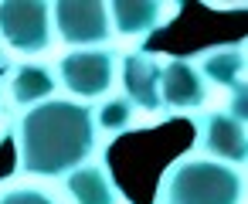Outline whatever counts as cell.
<instances>
[{"mask_svg":"<svg viewBox=\"0 0 248 204\" xmlns=\"http://www.w3.org/2000/svg\"><path fill=\"white\" fill-rule=\"evenodd\" d=\"M116 68H119V55L112 48H72L58 58L55 78L72 92L75 102H89L109 95L116 82Z\"/></svg>","mask_w":248,"mask_h":204,"instance_id":"3957f363","label":"cell"},{"mask_svg":"<svg viewBox=\"0 0 248 204\" xmlns=\"http://www.w3.org/2000/svg\"><path fill=\"white\" fill-rule=\"evenodd\" d=\"M160 204H245V177L238 167L187 157L163 173Z\"/></svg>","mask_w":248,"mask_h":204,"instance_id":"7a4b0ae2","label":"cell"},{"mask_svg":"<svg viewBox=\"0 0 248 204\" xmlns=\"http://www.w3.org/2000/svg\"><path fill=\"white\" fill-rule=\"evenodd\" d=\"M106 7H109L112 34L129 38V41H140V38L160 31L177 14V7H167L160 0H112Z\"/></svg>","mask_w":248,"mask_h":204,"instance_id":"9c48e42d","label":"cell"},{"mask_svg":"<svg viewBox=\"0 0 248 204\" xmlns=\"http://www.w3.org/2000/svg\"><path fill=\"white\" fill-rule=\"evenodd\" d=\"M194 129H197V150L207 160L228 163V167H241L248 160V133L245 123H238L234 116H228L224 109H207L194 116Z\"/></svg>","mask_w":248,"mask_h":204,"instance_id":"8992f818","label":"cell"},{"mask_svg":"<svg viewBox=\"0 0 248 204\" xmlns=\"http://www.w3.org/2000/svg\"><path fill=\"white\" fill-rule=\"evenodd\" d=\"M65 190L75 204H119V187L102 160L82 163L72 173H65Z\"/></svg>","mask_w":248,"mask_h":204,"instance_id":"30bf717a","label":"cell"},{"mask_svg":"<svg viewBox=\"0 0 248 204\" xmlns=\"http://www.w3.org/2000/svg\"><path fill=\"white\" fill-rule=\"evenodd\" d=\"M207 102V82L190 58L160 62V106L167 112H194Z\"/></svg>","mask_w":248,"mask_h":204,"instance_id":"52a82bcc","label":"cell"},{"mask_svg":"<svg viewBox=\"0 0 248 204\" xmlns=\"http://www.w3.org/2000/svg\"><path fill=\"white\" fill-rule=\"evenodd\" d=\"M0 204H62V201H58L51 190H45V187L17 184V187L0 190Z\"/></svg>","mask_w":248,"mask_h":204,"instance_id":"5bb4252c","label":"cell"},{"mask_svg":"<svg viewBox=\"0 0 248 204\" xmlns=\"http://www.w3.org/2000/svg\"><path fill=\"white\" fill-rule=\"evenodd\" d=\"M133 106L123 99V95H112L106 99L99 109H92V123H95V133H109V136H119L133 126Z\"/></svg>","mask_w":248,"mask_h":204,"instance_id":"4fadbf2b","label":"cell"},{"mask_svg":"<svg viewBox=\"0 0 248 204\" xmlns=\"http://www.w3.org/2000/svg\"><path fill=\"white\" fill-rule=\"evenodd\" d=\"M194 65L204 75V82L234 89L245 75V45H217V48L204 51Z\"/></svg>","mask_w":248,"mask_h":204,"instance_id":"7c38bea8","label":"cell"},{"mask_svg":"<svg viewBox=\"0 0 248 204\" xmlns=\"http://www.w3.org/2000/svg\"><path fill=\"white\" fill-rule=\"evenodd\" d=\"M119 85L123 99L143 112H163L160 106V58L153 51H129L119 62Z\"/></svg>","mask_w":248,"mask_h":204,"instance_id":"ba28073f","label":"cell"},{"mask_svg":"<svg viewBox=\"0 0 248 204\" xmlns=\"http://www.w3.org/2000/svg\"><path fill=\"white\" fill-rule=\"evenodd\" d=\"M7 75H11V58H7V51L0 48V85L7 82Z\"/></svg>","mask_w":248,"mask_h":204,"instance_id":"9a60e30c","label":"cell"},{"mask_svg":"<svg viewBox=\"0 0 248 204\" xmlns=\"http://www.w3.org/2000/svg\"><path fill=\"white\" fill-rule=\"evenodd\" d=\"M0 38L17 55H41L51 48V4L45 0H0Z\"/></svg>","mask_w":248,"mask_h":204,"instance_id":"277c9868","label":"cell"},{"mask_svg":"<svg viewBox=\"0 0 248 204\" xmlns=\"http://www.w3.org/2000/svg\"><path fill=\"white\" fill-rule=\"evenodd\" d=\"M51 28L68 48H109L112 24L102 0H55Z\"/></svg>","mask_w":248,"mask_h":204,"instance_id":"5b68a950","label":"cell"},{"mask_svg":"<svg viewBox=\"0 0 248 204\" xmlns=\"http://www.w3.org/2000/svg\"><path fill=\"white\" fill-rule=\"evenodd\" d=\"M17 170L31 177H65L89 163L99 133L92 123V106L75 99H48L17 119Z\"/></svg>","mask_w":248,"mask_h":204,"instance_id":"6da1fadb","label":"cell"},{"mask_svg":"<svg viewBox=\"0 0 248 204\" xmlns=\"http://www.w3.org/2000/svg\"><path fill=\"white\" fill-rule=\"evenodd\" d=\"M55 89H58L55 72L48 65H38V62H24V65L11 68V75H7V95L21 109H31L38 102L55 99Z\"/></svg>","mask_w":248,"mask_h":204,"instance_id":"8fae6325","label":"cell"}]
</instances>
